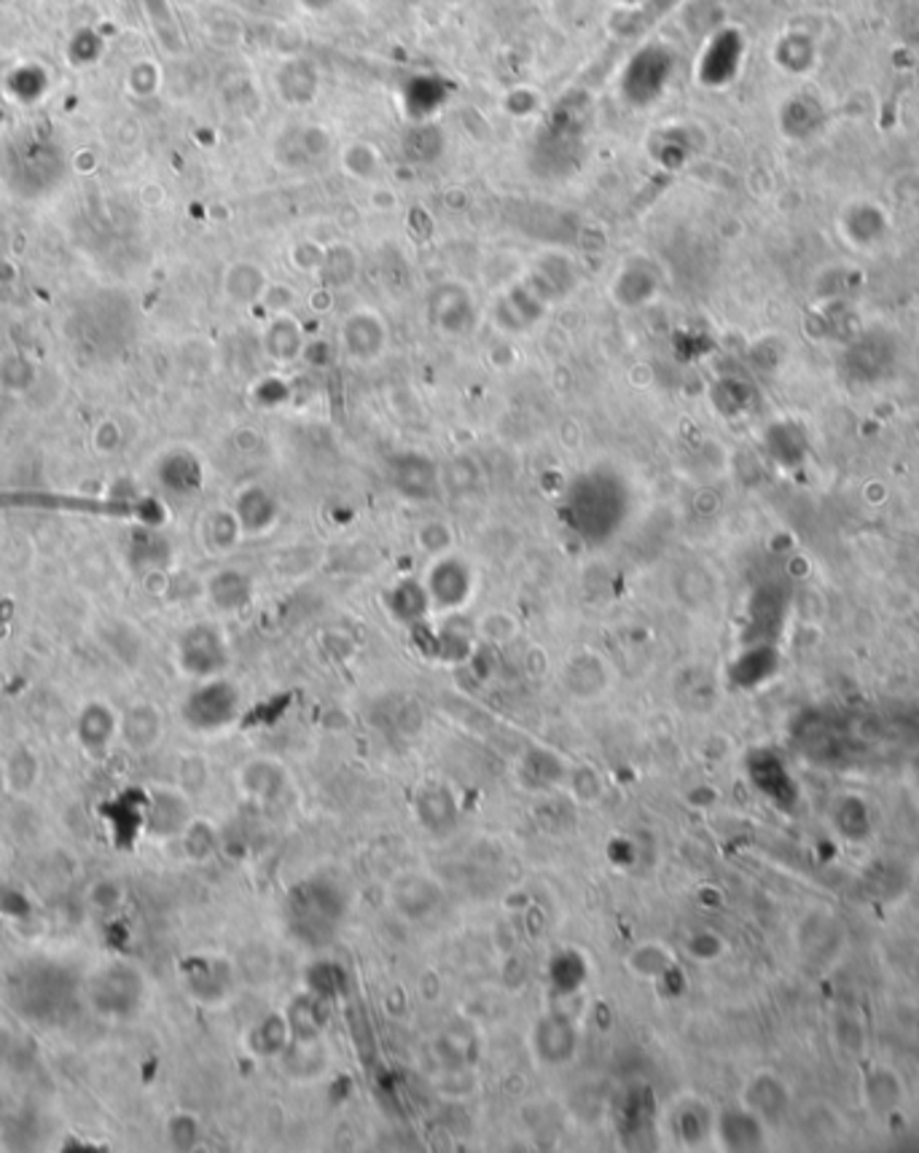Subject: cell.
Segmentation results:
<instances>
[{
  "mask_svg": "<svg viewBox=\"0 0 919 1153\" xmlns=\"http://www.w3.org/2000/svg\"><path fill=\"white\" fill-rule=\"evenodd\" d=\"M630 482L610 465H592L570 482L560 503V516L584 544L600 546L621 533L632 514Z\"/></svg>",
  "mask_w": 919,
  "mask_h": 1153,
  "instance_id": "obj_1",
  "label": "cell"
},
{
  "mask_svg": "<svg viewBox=\"0 0 919 1153\" xmlns=\"http://www.w3.org/2000/svg\"><path fill=\"white\" fill-rule=\"evenodd\" d=\"M347 914L345 893L329 879H310L294 888L285 901L288 930L305 943H325L334 939Z\"/></svg>",
  "mask_w": 919,
  "mask_h": 1153,
  "instance_id": "obj_2",
  "label": "cell"
},
{
  "mask_svg": "<svg viewBox=\"0 0 919 1153\" xmlns=\"http://www.w3.org/2000/svg\"><path fill=\"white\" fill-rule=\"evenodd\" d=\"M240 689L218 675V678L202 680L200 689L191 691L183 704V715L191 729L218 732L235 724L240 715Z\"/></svg>",
  "mask_w": 919,
  "mask_h": 1153,
  "instance_id": "obj_3",
  "label": "cell"
},
{
  "mask_svg": "<svg viewBox=\"0 0 919 1153\" xmlns=\"http://www.w3.org/2000/svg\"><path fill=\"white\" fill-rule=\"evenodd\" d=\"M428 320L446 340L468 336L479 323L474 294L460 283H439L428 294Z\"/></svg>",
  "mask_w": 919,
  "mask_h": 1153,
  "instance_id": "obj_4",
  "label": "cell"
},
{
  "mask_svg": "<svg viewBox=\"0 0 919 1153\" xmlns=\"http://www.w3.org/2000/svg\"><path fill=\"white\" fill-rule=\"evenodd\" d=\"M425 590H428L433 614L452 616L474 594V570H470L465 559L455 555L435 557V562L428 570V579H425Z\"/></svg>",
  "mask_w": 919,
  "mask_h": 1153,
  "instance_id": "obj_5",
  "label": "cell"
},
{
  "mask_svg": "<svg viewBox=\"0 0 919 1153\" xmlns=\"http://www.w3.org/2000/svg\"><path fill=\"white\" fill-rule=\"evenodd\" d=\"M178 662L183 673L200 680L218 678L229 664V649L218 629L211 625H196L180 638Z\"/></svg>",
  "mask_w": 919,
  "mask_h": 1153,
  "instance_id": "obj_6",
  "label": "cell"
},
{
  "mask_svg": "<svg viewBox=\"0 0 919 1153\" xmlns=\"http://www.w3.org/2000/svg\"><path fill=\"white\" fill-rule=\"evenodd\" d=\"M549 307L551 301L525 277L511 285L505 294H500L496 307H492V323L505 334H525L546 318Z\"/></svg>",
  "mask_w": 919,
  "mask_h": 1153,
  "instance_id": "obj_7",
  "label": "cell"
},
{
  "mask_svg": "<svg viewBox=\"0 0 919 1153\" xmlns=\"http://www.w3.org/2000/svg\"><path fill=\"white\" fill-rule=\"evenodd\" d=\"M530 1046L535 1059L549 1068L568 1065L578 1051V1027L573 1019L562 1011H549L533 1024Z\"/></svg>",
  "mask_w": 919,
  "mask_h": 1153,
  "instance_id": "obj_8",
  "label": "cell"
},
{
  "mask_svg": "<svg viewBox=\"0 0 919 1153\" xmlns=\"http://www.w3.org/2000/svg\"><path fill=\"white\" fill-rule=\"evenodd\" d=\"M387 471H390V485H393L395 492L404 495V498L417 500V503L439 498L441 474H439L435 460L428 457V454H422V452L393 454V457H390Z\"/></svg>",
  "mask_w": 919,
  "mask_h": 1153,
  "instance_id": "obj_9",
  "label": "cell"
},
{
  "mask_svg": "<svg viewBox=\"0 0 919 1153\" xmlns=\"http://www.w3.org/2000/svg\"><path fill=\"white\" fill-rule=\"evenodd\" d=\"M342 353L355 364H369L382 355L387 345V329L380 314L371 310H355L345 318L339 329Z\"/></svg>",
  "mask_w": 919,
  "mask_h": 1153,
  "instance_id": "obj_10",
  "label": "cell"
},
{
  "mask_svg": "<svg viewBox=\"0 0 919 1153\" xmlns=\"http://www.w3.org/2000/svg\"><path fill=\"white\" fill-rule=\"evenodd\" d=\"M562 686L570 697L581 702L602 697L610 686V667L597 651H575L562 667Z\"/></svg>",
  "mask_w": 919,
  "mask_h": 1153,
  "instance_id": "obj_11",
  "label": "cell"
},
{
  "mask_svg": "<svg viewBox=\"0 0 919 1153\" xmlns=\"http://www.w3.org/2000/svg\"><path fill=\"white\" fill-rule=\"evenodd\" d=\"M667 68H670V62H667L665 51H659V49L640 51L635 60L630 62V68H626V75H624L626 100L635 105H645L654 100V97L661 92V86H665Z\"/></svg>",
  "mask_w": 919,
  "mask_h": 1153,
  "instance_id": "obj_12",
  "label": "cell"
},
{
  "mask_svg": "<svg viewBox=\"0 0 919 1153\" xmlns=\"http://www.w3.org/2000/svg\"><path fill=\"white\" fill-rule=\"evenodd\" d=\"M285 1019H288V1027L294 1041L299 1044H312V1041H323L325 1027L331 1022V1000L323 995L307 992L296 995L294 1000L285 1009Z\"/></svg>",
  "mask_w": 919,
  "mask_h": 1153,
  "instance_id": "obj_13",
  "label": "cell"
},
{
  "mask_svg": "<svg viewBox=\"0 0 919 1153\" xmlns=\"http://www.w3.org/2000/svg\"><path fill=\"white\" fill-rule=\"evenodd\" d=\"M415 815L433 836H450L460 825L457 796L446 785H428L417 794Z\"/></svg>",
  "mask_w": 919,
  "mask_h": 1153,
  "instance_id": "obj_14",
  "label": "cell"
},
{
  "mask_svg": "<svg viewBox=\"0 0 919 1153\" xmlns=\"http://www.w3.org/2000/svg\"><path fill=\"white\" fill-rule=\"evenodd\" d=\"M231 511L240 522L242 535H264L281 520V500L264 485H250L237 495Z\"/></svg>",
  "mask_w": 919,
  "mask_h": 1153,
  "instance_id": "obj_15",
  "label": "cell"
},
{
  "mask_svg": "<svg viewBox=\"0 0 919 1153\" xmlns=\"http://www.w3.org/2000/svg\"><path fill=\"white\" fill-rule=\"evenodd\" d=\"M656 290H659V275H656V270L643 259V255H637V259H630L624 266H621V272L613 280L610 294H613V299L619 301L621 307L635 310V307L648 305V301L656 296Z\"/></svg>",
  "mask_w": 919,
  "mask_h": 1153,
  "instance_id": "obj_16",
  "label": "cell"
},
{
  "mask_svg": "<svg viewBox=\"0 0 919 1153\" xmlns=\"http://www.w3.org/2000/svg\"><path fill=\"white\" fill-rule=\"evenodd\" d=\"M393 906L404 917L422 919L441 906V888L425 873H404L393 882Z\"/></svg>",
  "mask_w": 919,
  "mask_h": 1153,
  "instance_id": "obj_17",
  "label": "cell"
},
{
  "mask_svg": "<svg viewBox=\"0 0 919 1153\" xmlns=\"http://www.w3.org/2000/svg\"><path fill=\"white\" fill-rule=\"evenodd\" d=\"M385 608L390 619L398 621L401 627H422L425 619L433 614L430 608L428 590H425V581L417 579H404L398 584H393L385 592Z\"/></svg>",
  "mask_w": 919,
  "mask_h": 1153,
  "instance_id": "obj_18",
  "label": "cell"
},
{
  "mask_svg": "<svg viewBox=\"0 0 919 1153\" xmlns=\"http://www.w3.org/2000/svg\"><path fill=\"white\" fill-rule=\"evenodd\" d=\"M240 788L242 794H248L253 801H277L288 791V772L272 759H255L248 761L240 769Z\"/></svg>",
  "mask_w": 919,
  "mask_h": 1153,
  "instance_id": "obj_19",
  "label": "cell"
},
{
  "mask_svg": "<svg viewBox=\"0 0 919 1153\" xmlns=\"http://www.w3.org/2000/svg\"><path fill=\"white\" fill-rule=\"evenodd\" d=\"M307 336L301 331V325L296 323L288 314H277L264 331V353L270 355L275 364H294L305 355Z\"/></svg>",
  "mask_w": 919,
  "mask_h": 1153,
  "instance_id": "obj_20",
  "label": "cell"
},
{
  "mask_svg": "<svg viewBox=\"0 0 919 1153\" xmlns=\"http://www.w3.org/2000/svg\"><path fill=\"white\" fill-rule=\"evenodd\" d=\"M191 825V807L186 796L176 791H162L154 799V812H151V829L159 836H178Z\"/></svg>",
  "mask_w": 919,
  "mask_h": 1153,
  "instance_id": "obj_21",
  "label": "cell"
},
{
  "mask_svg": "<svg viewBox=\"0 0 919 1153\" xmlns=\"http://www.w3.org/2000/svg\"><path fill=\"white\" fill-rule=\"evenodd\" d=\"M211 599L220 610H242L253 599V581L242 570H220L211 579Z\"/></svg>",
  "mask_w": 919,
  "mask_h": 1153,
  "instance_id": "obj_22",
  "label": "cell"
},
{
  "mask_svg": "<svg viewBox=\"0 0 919 1153\" xmlns=\"http://www.w3.org/2000/svg\"><path fill=\"white\" fill-rule=\"evenodd\" d=\"M121 734L124 742H130L135 750L154 748L156 739L162 737V715L151 704H135L121 721Z\"/></svg>",
  "mask_w": 919,
  "mask_h": 1153,
  "instance_id": "obj_23",
  "label": "cell"
},
{
  "mask_svg": "<svg viewBox=\"0 0 919 1153\" xmlns=\"http://www.w3.org/2000/svg\"><path fill=\"white\" fill-rule=\"evenodd\" d=\"M290 1041H294V1035H290L285 1013H270L250 1033V1046H253L259 1057H283Z\"/></svg>",
  "mask_w": 919,
  "mask_h": 1153,
  "instance_id": "obj_24",
  "label": "cell"
},
{
  "mask_svg": "<svg viewBox=\"0 0 919 1153\" xmlns=\"http://www.w3.org/2000/svg\"><path fill=\"white\" fill-rule=\"evenodd\" d=\"M670 965H672V954L667 952V947H661V943H654V941L637 943V947L626 954V968H630V974H635L640 978L665 976L667 971H670Z\"/></svg>",
  "mask_w": 919,
  "mask_h": 1153,
  "instance_id": "obj_25",
  "label": "cell"
},
{
  "mask_svg": "<svg viewBox=\"0 0 919 1153\" xmlns=\"http://www.w3.org/2000/svg\"><path fill=\"white\" fill-rule=\"evenodd\" d=\"M474 638H476L474 629H470V627L460 629L457 621H450V625H446L439 634H435V643H433L435 656H439V659H444V662H452V664L465 662L476 651V640Z\"/></svg>",
  "mask_w": 919,
  "mask_h": 1153,
  "instance_id": "obj_26",
  "label": "cell"
},
{
  "mask_svg": "<svg viewBox=\"0 0 919 1153\" xmlns=\"http://www.w3.org/2000/svg\"><path fill=\"white\" fill-rule=\"evenodd\" d=\"M318 79L312 73V66L307 62H290L283 68L281 73V90L283 97L290 103H310L315 97Z\"/></svg>",
  "mask_w": 919,
  "mask_h": 1153,
  "instance_id": "obj_27",
  "label": "cell"
},
{
  "mask_svg": "<svg viewBox=\"0 0 919 1153\" xmlns=\"http://www.w3.org/2000/svg\"><path fill=\"white\" fill-rule=\"evenodd\" d=\"M441 151H444V135L435 127L422 124L415 127L409 135L404 138V154L409 156L417 165H428V162L439 159Z\"/></svg>",
  "mask_w": 919,
  "mask_h": 1153,
  "instance_id": "obj_28",
  "label": "cell"
},
{
  "mask_svg": "<svg viewBox=\"0 0 919 1153\" xmlns=\"http://www.w3.org/2000/svg\"><path fill=\"white\" fill-rule=\"evenodd\" d=\"M264 288H266V277L261 275L259 266L240 264L229 272V277H226V290H229L231 299L242 301V305H250V301L259 299V296L264 294Z\"/></svg>",
  "mask_w": 919,
  "mask_h": 1153,
  "instance_id": "obj_29",
  "label": "cell"
},
{
  "mask_svg": "<svg viewBox=\"0 0 919 1153\" xmlns=\"http://www.w3.org/2000/svg\"><path fill=\"white\" fill-rule=\"evenodd\" d=\"M200 971L202 974H196L194 984H191L194 995H200L202 1000H220L229 995L231 971L226 965H205Z\"/></svg>",
  "mask_w": 919,
  "mask_h": 1153,
  "instance_id": "obj_30",
  "label": "cell"
},
{
  "mask_svg": "<svg viewBox=\"0 0 919 1153\" xmlns=\"http://www.w3.org/2000/svg\"><path fill=\"white\" fill-rule=\"evenodd\" d=\"M417 544H420L422 551H428L430 557H444L452 551L455 535H452V527L446 522L430 520L417 530Z\"/></svg>",
  "mask_w": 919,
  "mask_h": 1153,
  "instance_id": "obj_31",
  "label": "cell"
},
{
  "mask_svg": "<svg viewBox=\"0 0 919 1153\" xmlns=\"http://www.w3.org/2000/svg\"><path fill=\"white\" fill-rule=\"evenodd\" d=\"M167 468L176 471V479L170 482L172 489L178 492H194L202 485V468L191 454H176V457L167 463Z\"/></svg>",
  "mask_w": 919,
  "mask_h": 1153,
  "instance_id": "obj_32",
  "label": "cell"
},
{
  "mask_svg": "<svg viewBox=\"0 0 919 1153\" xmlns=\"http://www.w3.org/2000/svg\"><path fill=\"white\" fill-rule=\"evenodd\" d=\"M325 280L331 285H345L355 277V255L347 248H331L323 259Z\"/></svg>",
  "mask_w": 919,
  "mask_h": 1153,
  "instance_id": "obj_33",
  "label": "cell"
},
{
  "mask_svg": "<svg viewBox=\"0 0 919 1153\" xmlns=\"http://www.w3.org/2000/svg\"><path fill=\"white\" fill-rule=\"evenodd\" d=\"M167 1138H170V1143L176 1145V1149H183V1151L194 1149L202 1138L200 1118L189 1116V1114L172 1116L170 1127H167Z\"/></svg>",
  "mask_w": 919,
  "mask_h": 1153,
  "instance_id": "obj_34",
  "label": "cell"
},
{
  "mask_svg": "<svg viewBox=\"0 0 919 1153\" xmlns=\"http://www.w3.org/2000/svg\"><path fill=\"white\" fill-rule=\"evenodd\" d=\"M516 634V621L503 610H492L479 621V638L492 640V643H509Z\"/></svg>",
  "mask_w": 919,
  "mask_h": 1153,
  "instance_id": "obj_35",
  "label": "cell"
},
{
  "mask_svg": "<svg viewBox=\"0 0 919 1153\" xmlns=\"http://www.w3.org/2000/svg\"><path fill=\"white\" fill-rule=\"evenodd\" d=\"M570 791L578 801H597L602 796L600 774L589 766H581L570 774Z\"/></svg>",
  "mask_w": 919,
  "mask_h": 1153,
  "instance_id": "obj_36",
  "label": "cell"
},
{
  "mask_svg": "<svg viewBox=\"0 0 919 1153\" xmlns=\"http://www.w3.org/2000/svg\"><path fill=\"white\" fill-rule=\"evenodd\" d=\"M110 734V715L108 710L103 708H89L84 713V718H81V737L86 739L89 745H100L106 742Z\"/></svg>",
  "mask_w": 919,
  "mask_h": 1153,
  "instance_id": "obj_37",
  "label": "cell"
},
{
  "mask_svg": "<svg viewBox=\"0 0 919 1153\" xmlns=\"http://www.w3.org/2000/svg\"><path fill=\"white\" fill-rule=\"evenodd\" d=\"M242 535L240 522H237L235 511L231 514H215L211 520V540L218 549H229L237 538Z\"/></svg>",
  "mask_w": 919,
  "mask_h": 1153,
  "instance_id": "obj_38",
  "label": "cell"
},
{
  "mask_svg": "<svg viewBox=\"0 0 919 1153\" xmlns=\"http://www.w3.org/2000/svg\"><path fill=\"white\" fill-rule=\"evenodd\" d=\"M183 836H186V849H189V855H194V858H207V855L213 853L215 834L211 825L194 823V820H191V825L183 831Z\"/></svg>",
  "mask_w": 919,
  "mask_h": 1153,
  "instance_id": "obj_39",
  "label": "cell"
},
{
  "mask_svg": "<svg viewBox=\"0 0 919 1153\" xmlns=\"http://www.w3.org/2000/svg\"><path fill=\"white\" fill-rule=\"evenodd\" d=\"M301 358L312 366H329L334 364V347L325 345V342H307L305 355Z\"/></svg>",
  "mask_w": 919,
  "mask_h": 1153,
  "instance_id": "obj_40",
  "label": "cell"
},
{
  "mask_svg": "<svg viewBox=\"0 0 919 1153\" xmlns=\"http://www.w3.org/2000/svg\"><path fill=\"white\" fill-rule=\"evenodd\" d=\"M334 0H305V5H310V9H325V5H331Z\"/></svg>",
  "mask_w": 919,
  "mask_h": 1153,
  "instance_id": "obj_41",
  "label": "cell"
},
{
  "mask_svg": "<svg viewBox=\"0 0 919 1153\" xmlns=\"http://www.w3.org/2000/svg\"><path fill=\"white\" fill-rule=\"evenodd\" d=\"M5 780H9V777H5V772H3V769H0V785H3Z\"/></svg>",
  "mask_w": 919,
  "mask_h": 1153,
  "instance_id": "obj_42",
  "label": "cell"
}]
</instances>
